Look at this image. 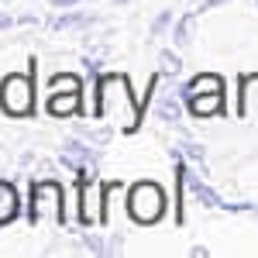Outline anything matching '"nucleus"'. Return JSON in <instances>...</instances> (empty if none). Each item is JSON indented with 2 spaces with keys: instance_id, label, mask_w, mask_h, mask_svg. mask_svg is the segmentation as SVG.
I'll list each match as a JSON object with an SVG mask.
<instances>
[{
  "instance_id": "7ed1b4c3",
  "label": "nucleus",
  "mask_w": 258,
  "mask_h": 258,
  "mask_svg": "<svg viewBox=\"0 0 258 258\" xmlns=\"http://www.w3.org/2000/svg\"><path fill=\"white\" fill-rule=\"evenodd\" d=\"M21 210L18 203V189L7 182V179H0V224H7V220H14Z\"/></svg>"
},
{
  "instance_id": "f257e3e1",
  "label": "nucleus",
  "mask_w": 258,
  "mask_h": 258,
  "mask_svg": "<svg viewBox=\"0 0 258 258\" xmlns=\"http://www.w3.org/2000/svg\"><path fill=\"white\" fill-rule=\"evenodd\" d=\"M165 210V197L155 182H138L127 197V214L138 220V224H155Z\"/></svg>"
},
{
  "instance_id": "f03ea898",
  "label": "nucleus",
  "mask_w": 258,
  "mask_h": 258,
  "mask_svg": "<svg viewBox=\"0 0 258 258\" xmlns=\"http://www.w3.org/2000/svg\"><path fill=\"white\" fill-rule=\"evenodd\" d=\"M31 73H18V76H7L4 86H0V100H4V110L14 114V117H24L31 114Z\"/></svg>"
}]
</instances>
